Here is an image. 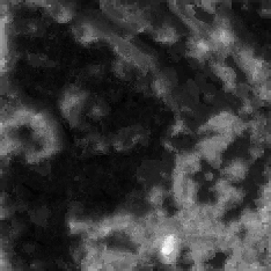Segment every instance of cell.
Masks as SVG:
<instances>
[{
    "label": "cell",
    "mask_w": 271,
    "mask_h": 271,
    "mask_svg": "<svg viewBox=\"0 0 271 271\" xmlns=\"http://www.w3.org/2000/svg\"><path fill=\"white\" fill-rule=\"evenodd\" d=\"M202 7L208 12V13H214V6H212V2H206V1H203L202 2Z\"/></svg>",
    "instance_id": "obj_2"
},
{
    "label": "cell",
    "mask_w": 271,
    "mask_h": 271,
    "mask_svg": "<svg viewBox=\"0 0 271 271\" xmlns=\"http://www.w3.org/2000/svg\"><path fill=\"white\" fill-rule=\"evenodd\" d=\"M212 179H213L212 174H206V180H212Z\"/></svg>",
    "instance_id": "obj_3"
},
{
    "label": "cell",
    "mask_w": 271,
    "mask_h": 271,
    "mask_svg": "<svg viewBox=\"0 0 271 271\" xmlns=\"http://www.w3.org/2000/svg\"><path fill=\"white\" fill-rule=\"evenodd\" d=\"M150 199H151V202H152L153 204H155V205H156V204H160L161 201H162V191H161L160 189H158V188L153 189L152 192H151Z\"/></svg>",
    "instance_id": "obj_1"
}]
</instances>
